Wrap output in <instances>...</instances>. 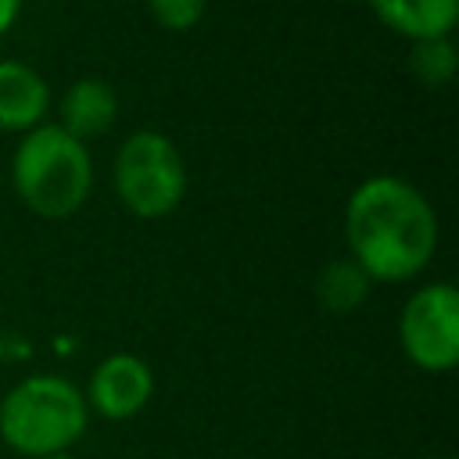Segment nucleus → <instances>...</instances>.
I'll list each match as a JSON object with an SVG mask.
<instances>
[{
  "mask_svg": "<svg viewBox=\"0 0 459 459\" xmlns=\"http://www.w3.org/2000/svg\"><path fill=\"white\" fill-rule=\"evenodd\" d=\"M344 240L351 262L369 280H412L434 258L437 215L412 183L398 176H369L344 204Z\"/></svg>",
  "mask_w": 459,
  "mask_h": 459,
  "instance_id": "f257e3e1",
  "label": "nucleus"
},
{
  "mask_svg": "<svg viewBox=\"0 0 459 459\" xmlns=\"http://www.w3.org/2000/svg\"><path fill=\"white\" fill-rule=\"evenodd\" d=\"M11 179L25 208L43 219H65L90 197L93 161L82 140L68 136L57 122H43L18 140Z\"/></svg>",
  "mask_w": 459,
  "mask_h": 459,
  "instance_id": "f03ea898",
  "label": "nucleus"
},
{
  "mask_svg": "<svg viewBox=\"0 0 459 459\" xmlns=\"http://www.w3.org/2000/svg\"><path fill=\"white\" fill-rule=\"evenodd\" d=\"M86 398L68 377L36 373L18 380L0 402V437L25 459L68 452L86 430Z\"/></svg>",
  "mask_w": 459,
  "mask_h": 459,
  "instance_id": "7ed1b4c3",
  "label": "nucleus"
},
{
  "mask_svg": "<svg viewBox=\"0 0 459 459\" xmlns=\"http://www.w3.org/2000/svg\"><path fill=\"white\" fill-rule=\"evenodd\" d=\"M186 190V165L176 143L158 129H136L115 154V194L140 219L176 212Z\"/></svg>",
  "mask_w": 459,
  "mask_h": 459,
  "instance_id": "20e7f679",
  "label": "nucleus"
},
{
  "mask_svg": "<svg viewBox=\"0 0 459 459\" xmlns=\"http://www.w3.org/2000/svg\"><path fill=\"white\" fill-rule=\"evenodd\" d=\"M398 341L412 366L427 373H448L459 362V294L452 283L420 287L402 316Z\"/></svg>",
  "mask_w": 459,
  "mask_h": 459,
  "instance_id": "39448f33",
  "label": "nucleus"
},
{
  "mask_svg": "<svg viewBox=\"0 0 459 459\" xmlns=\"http://www.w3.org/2000/svg\"><path fill=\"white\" fill-rule=\"evenodd\" d=\"M154 394L151 366L133 351H115L100 359L86 384V409L104 420H133Z\"/></svg>",
  "mask_w": 459,
  "mask_h": 459,
  "instance_id": "423d86ee",
  "label": "nucleus"
},
{
  "mask_svg": "<svg viewBox=\"0 0 459 459\" xmlns=\"http://www.w3.org/2000/svg\"><path fill=\"white\" fill-rule=\"evenodd\" d=\"M47 108H50L47 79L25 61H0V129L29 133L43 126Z\"/></svg>",
  "mask_w": 459,
  "mask_h": 459,
  "instance_id": "0eeeda50",
  "label": "nucleus"
},
{
  "mask_svg": "<svg viewBox=\"0 0 459 459\" xmlns=\"http://www.w3.org/2000/svg\"><path fill=\"white\" fill-rule=\"evenodd\" d=\"M369 11L412 43L445 39L459 22V0H369Z\"/></svg>",
  "mask_w": 459,
  "mask_h": 459,
  "instance_id": "6e6552de",
  "label": "nucleus"
},
{
  "mask_svg": "<svg viewBox=\"0 0 459 459\" xmlns=\"http://www.w3.org/2000/svg\"><path fill=\"white\" fill-rule=\"evenodd\" d=\"M115 90L97 79V75H86V79H75L65 93H61V129L75 140H90V136H100L111 122H115Z\"/></svg>",
  "mask_w": 459,
  "mask_h": 459,
  "instance_id": "1a4fd4ad",
  "label": "nucleus"
},
{
  "mask_svg": "<svg viewBox=\"0 0 459 459\" xmlns=\"http://www.w3.org/2000/svg\"><path fill=\"white\" fill-rule=\"evenodd\" d=\"M369 283L373 280L351 258H337V262H330V265L319 269V276H316V298H319V305L326 312L344 316V312H351V308L362 305Z\"/></svg>",
  "mask_w": 459,
  "mask_h": 459,
  "instance_id": "9d476101",
  "label": "nucleus"
},
{
  "mask_svg": "<svg viewBox=\"0 0 459 459\" xmlns=\"http://www.w3.org/2000/svg\"><path fill=\"white\" fill-rule=\"evenodd\" d=\"M409 65L427 86H445L455 75V47L448 36L445 39H420V43H412Z\"/></svg>",
  "mask_w": 459,
  "mask_h": 459,
  "instance_id": "9b49d317",
  "label": "nucleus"
},
{
  "mask_svg": "<svg viewBox=\"0 0 459 459\" xmlns=\"http://www.w3.org/2000/svg\"><path fill=\"white\" fill-rule=\"evenodd\" d=\"M154 22L161 29H172V32H186L201 22L204 14V0H147Z\"/></svg>",
  "mask_w": 459,
  "mask_h": 459,
  "instance_id": "f8f14e48",
  "label": "nucleus"
},
{
  "mask_svg": "<svg viewBox=\"0 0 459 459\" xmlns=\"http://www.w3.org/2000/svg\"><path fill=\"white\" fill-rule=\"evenodd\" d=\"M18 11H22V0H0V36H4V32L14 25Z\"/></svg>",
  "mask_w": 459,
  "mask_h": 459,
  "instance_id": "ddd939ff",
  "label": "nucleus"
},
{
  "mask_svg": "<svg viewBox=\"0 0 459 459\" xmlns=\"http://www.w3.org/2000/svg\"><path fill=\"white\" fill-rule=\"evenodd\" d=\"M50 459H75V455H68V452H61V455H50Z\"/></svg>",
  "mask_w": 459,
  "mask_h": 459,
  "instance_id": "4468645a",
  "label": "nucleus"
}]
</instances>
